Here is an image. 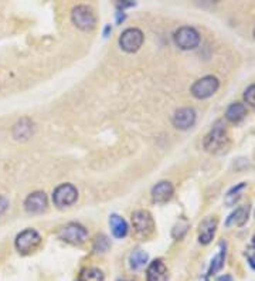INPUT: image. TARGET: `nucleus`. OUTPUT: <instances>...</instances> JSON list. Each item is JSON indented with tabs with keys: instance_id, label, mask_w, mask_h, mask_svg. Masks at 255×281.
I'll return each instance as SVG.
<instances>
[{
	"instance_id": "1",
	"label": "nucleus",
	"mask_w": 255,
	"mask_h": 281,
	"mask_svg": "<svg viewBox=\"0 0 255 281\" xmlns=\"http://www.w3.org/2000/svg\"><path fill=\"white\" fill-rule=\"evenodd\" d=\"M228 144H230V139H228L227 128L221 119L213 125L211 131L207 133L203 142L204 149L210 154H220L228 148Z\"/></svg>"
},
{
	"instance_id": "2",
	"label": "nucleus",
	"mask_w": 255,
	"mask_h": 281,
	"mask_svg": "<svg viewBox=\"0 0 255 281\" xmlns=\"http://www.w3.org/2000/svg\"><path fill=\"white\" fill-rule=\"evenodd\" d=\"M71 19H73V23L84 32L92 30L97 25V17H95L94 10L85 5H80V6L73 9Z\"/></svg>"
},
{
	"instance_id": "3",
	"label": "nucleus",
	"mask_w": 255,
	"mask_h": 281,
	"mask_svg": "<svg viewBox=\"0 0 255 281\" xmlns=\"http://www.w3.org/2000/svg\"><path fill=\"white\" fill-rule=\"evenodd\" d=\"M40 243H42V237L34 229L23 230L17 236L16 241H15L17 251L22 253V254H29V253L34 251L36 248L40 246Z\"/></svg>"
},
{
	"instance_id": "4",
	"label": "nucleus",
	"mask_w": 255,
	"mask_h": 281,
	"mask_svg": "<svg viewBox=\"0 0 255 281\" xmlns=\"http://www.w3.org/2000/svg\"><path fill=\"white\" fill-rule=\"evenodd\" d=\"M218 85H220V83L214 75H207V77H203L193 84L191 94H193L194 98L206 99L217 92Z\"/></svg>"
},
{
	"instance_id": "5",
	"label": "nucleus",
	"mask_w": 255,
	"mask_h": 281,
	"mask_svg": "<svg viewBox=\"0 0 255 281\" xmlns=\"http://www.w3.org/2000/svg\"><path fill=\"white\" fill-rule=\"evenodd\" d=\"M174 43L181 50H194L200 44V36L193 27H180L174 33Z\"/></svg>"
},
{
	"instance_id": "6",
	"label": "nucleus",
	"mask_w": 255,
	"mask_h": 281,
	"mask_svg": "<svg viewBox=\"0 0 255 281\" xmlns=\"http://www.w3.org/2000/svg\"><path fill=\"white\" fill-rule=\"evenodd\" d=\"M143 33L139 29H126L119 37V46L126 53H135L143 44Z\"/></svg>"
},
{
	"instance_id": "7",
	"label": "nucleus",
	"mask_w": 255,
	"mask_h": 281,
	"mask_svg": "<svg viewBox=\"0 0 255 281\" xmlns=\"http://www.w3.org/2000/svg\"><path fill=\"white\" fill-rule=\"evenodd\" d=\"M78 198V192L73 185L70 183H63L56 188L53 193V200L58 207H67L71 206Z\"/></svg>"
},
{
	"instance_id": "8",
	"label": "nucleus",
	"mask_w": 255,
	"mask_h": 281,
	"mask_svg": "<svg viewBox=\"0 0 255 281\" xmlns=\"http://www.w3.org/2000/svg\"><path fill=\"white\" fill-rule=\"evenodd\" d=\"M58 237L71 244H81L87 239V230L81 224L70 223L58 232Z\"/></svg>"
},
{
	"instance_id": "9",
	"label": "nucleus",
	"mask_w": 255,
	"mask_h": 281,
	"mask_svg": "<svg viewBox=\"0 0 255 281\" xmlns=\"http://www.w3.org/2000/svg\"><path fill=\"white\" fill-rule=\"evenodd\" d=\"M132 224L135 230L142 234V236H149L153 233L155 229V222L153 217L148 210H138L132 215Z\"/></svg>"
},
{
	"instance_id": "10",
	"label": "nucleus",
	"mask_w": 255,
	"mask_h": 281,
	"mask_svg": "<svg viewBox=\"0 0 255 281\" xmlns=\"http://www.w3.org/2000/svg\"><path fill=\"white\" fill-rule=\"evenodd\" d=\"M172 122L177 129H189L196 122V111L193 108H180L174 112Z\"/></svg>"
},
{
	"instance_id": "11",
	"label": "nucleus",
	"mask_w": 255,
	"mask_h": 281,
	"mask_svg": "<svg viewBox=\"0 0 255 281\" xmlns=\"http://www.w3.org/2000/svg\"><path fill=\"white\" fill-rule=\"evenodd\" d=\"M34 122L30 118H22L19 119L15 126H13V138L17 140H27L29 138H32L34 133Z\"/></svg>"
},
{
	"instance_id": "12",
	"label": "nucleus",
	"mask_w": 255,
	"mask_h": 281,
	"mask_svg": "<svg viewBox=\"0 0 255 281\" xmlns=\"http://www.w3.org/2000/svg\"><path fill=\"white\" fill-rule=\"evenodd\" d=\"M47 207V196L44 192H34L25 200V209L29 213H42Z\"/></svg>"
},
{
	"instance_id": "13",
	"label": "nucleus",
	"mask_w": 255,
	"mask_h": 281,
	"mask_svg": "<svg viewBox=\"0 0 255 281\" xmlns=\"http://www.w3.org/2000/svg\"><path fill=\"white\" fill-rule=\"evenodd\" d=\"M217 230V219L215 217H206L201 224H200V230H198V240L201 244H208L213 240L214 234Z\"/></svg>"
},
{
	"instance_id": "14",
	"label": "nucleus",
	"mask_w": 255,
	"mask_h": 281,
	"mask_svg": "<svg viewBox=\"0 0 255 281\" xmlns=\"http://www.w3.org/2000/svg\"><path fill=\"white\" fill-rule=\"evenodd\" d=\"M167 278V267L162 260L152 261L146 271V281H166Z\"/></svg>"
},
{
	"instance_id": "15",
	"label": "nucleus",
	"mask_w": 255,
	"mask_h": 281,
	"mask_svg": "<svg viewBox=\"0 0 255 281\" xmlns=\"http://www.w3.org/2000/svg\"><path fill=\"white\" fill-rule=\"evenodd\" d=\"M173 196V186L170 182H159L152 189V198L156 203H166Z\"/></svg>"
},
{
	"instance_id": "16",
	"label": "nucleus",
	"mask_w": 255,
	"mask_h": 281,
	"mask_svg": "<svg viewBox=\"0 0 255 281\" xmlns=\"http://www.w3.org/2000/svg\"><path fill=\"white\" fill-rule=\"evenodd\" d=\"M248 215H249V206L244 205V206H239L238 209H235V212H232L230 215V217L227 219L225 226L230 227V226H244L247 223Z\"/></svg>"
},
{
	"instance_id": "17",
	"label": "nucleus",
	"mask_w": 255,
	"mask_h": 281,
	"mask_svg": "<svg viewBox=\"0 0 255 281\" xmlns=\"http://www.w3.org/2000/svg\"><path fill=\"white\" fill-rule=\"evenodd\" d=\"M109 226L112 234L115 236L116 239H124L125 236L128 234V224L125 222L121 216L118 215H111L109 217Z\"/></svg>"
},
{
	"instance_id": "18",
	"label": "nucleus",
	"mask_w": 255,
	"mask_h": 281,
	"mask_svg": "<svg viewBox=\"0 0 255 281\" xmlns=\"http://www.w3.org/2000/svg\"><path fill=\"white\" fill-rule=\"evenodd\" d=\"M245 115H247V108H245L244 104H241V102L231 104L230 107L227 108V111H225V118L230 122H234V124H237L241 119H244Z\"/></svg>"
},
{
	"instance_id": "19",
	"label": "nucleus",
	"mask_w": 255,
	"mask_h": 281,
	"mask_svg": "<svg viewBox=\"0 0 255 281\" xmlns=\"http://www.w3.org/2000/svg\"><path fill=\"white\" fill-rule=\"evenodd\" d=\"M245 186H247V183H239L237 186H234L232 189L228 190V193L225 195V198H224V203H225V206H235V203L238 202L239 198H241V192L245 189Z\"/></svg>"
},
{
	"instance_id": "20",
	"label": "nucleus",
	"mask_w": 255,
	"mask_h": 281,
	"mask_svg": "<svg viewBox=\"0 0 255 281\" xmlns=\"http://www.w3.org/2000/svg\"><path fill=\"white\" fill-rule=\"evenodd\" d=\"M225 261V244H220V251L214 256V258L211 260V264H210V270L208 274H215L218 273L224 265Z\"/></svg>"
},
{
	"instance_id": "21",
	"label": "nucleus",
	"mask_w": 255,
	"mask_h": 281,
	"mask_svg": "<svg viewBox=\"0 0 255 281\" xmlns=\"http://www.w3.org/2000/svg\"><path fill=\"white\" fill-rule=\"evenodd\" d=\"M78 281H104V274L97 267L84 268L80 273Z\"/></svg>"
},
{
	"instance_id": "22",
	"label": "nucleus",
	"mask_w": 255,
	"mask_h": 281,
	"mask_svg": "<svg viewBox=\"0 0 255 281\" xmlns=\"http://www.w3.org/2000/svg\"><path fill=\"white\" fill-rule=\"evenodd\" d=\"M148 254L142 250H136L133 251L129 257V264H131L132 270H139L143 265L148 263Z\"/></svg>"
},
{
	"instance_id": "23",
	"label": "nucleus",
	"mask_w": 255,
	"mask_h": 281,
	"mask_svg": "<svg viewBox=\"0 0 255 281\" xmlns=\"http://www.w3.org/2000/svg\"><path fill=\"white\" fill-rule=\"evenodd\" d=\"M94 248H95L97 251H99V253L107 251L108 248H109V240H108L107 236H104V234L98 236V237L95 239V243H94Z\"/></svg>"
},
{
	"instance_id": "24",
	"label": "nucleus",
	"mask_w": 255,
	"mask_h": 281,
	"mask_svg": "<svg viewBox=\"0 0 255 281\" xmlns=\"http://www.w3.org/2000/svg\"><path fill=\"white\" fill-rule=\"evenodd\" d=\"M187 227H189L187 222H179V223L174 226V229H173V237L174 239H181L184 236V233L187 232Z\"/></svg>"
},
{
	"instance_id": "25",
	"label": "nucleus",
	"mask_w": 255,
	"mask_h": 281,
	"mask_svg": "<svg viewBox=\"0 0 255 281\" xmlns=\"http://www.w3.org/2000/svg\"><path fill=\"white\" fill-rule=\"evenodd\" d=\"M244 101L247 102L248 105L255 108V84L254 85H249L245 92H244Z\"/></svg>"
},
{
	"instance_id": "26",
	"label": "nucleus",
	"mask_w": 255,
	"mask_h": 281,
	"mask_svg": "<svg viewBox=\"0 0 255 281\" xmlns=\"http://www.w3.org/2000/svg\"><path fill=\"white\" fill-rule=\"evenodd\" d=\"M9 209V200L5 196H0V216Z\"/></svg>"
},
{
	"instance_id": "27",
	"label": "nucleus",
	"mask_w": 255,
	"mask_h": 281,
	"mask_svg": "<svg viewBox=\"0 0 255 281\" xmlns=\"http://www.w3.org/2000/svg\"><path fill=\"white\" fill-rule=\"evenodd\" d=\"M248 261H249V265L252 267L255 270V257L254 256H249L248 257Z\"/></svg>"
},
{
	"instance_id": "28",
	"label": "nucleus",
	"mask_w": 255,
	"mask_h": 281,
	"mask_svg": "<svg viewBox=\"0 0 255 281\" xmlns=\"http://www.w3.org/2000/svg\"><path fill=\"white\" fill-rule=\"evenodd\" d=\"M218 281H232V278H231L230 275H222V277L218 278Z\"/></svg>"
},
{
	"instance_id": "29",
	"label": "nucleus",
	"mask_w": 255,
	"mask_h": 281,
	"mask_svg": "<svg viewBox=\"0 0 255 281\" xmlns=\"http://www.w3.org/2000/svg\"><path fill=\"white\" fill-rule=\"evenodd\" d=\"M201 281H208V278H207V277H204V278H201Z\"/></svg>"
},
{
	"instance_id": "30",
	"label": "nucleus",
	"mask_w": 255,
	"mask_h": 281,
	"mask_svg": "<svg viewBox=\"0 0 255 281\" xmlns=\"http://www.w3.org/2000/svg\"><path fill=\"white\" fill-rule=\"evenodd\" d=\"M252 244H254V247H255V236H254V239H252Z\"/></svg>"
},
{
	"instance_id": "31",
	"label": "nucleus",
	"mask_w": 255,
	"mask_h": 281,
	"mask_svg": "<svg viewBox=\"0 0 255 281\" xmlns=\"http://www.w3.org/2000/svg\"><path fill=\"white\" fill-rule=\"evenodd\" d=\"M254 36H255V32H254Z\"/></svg>"
}]
</instances>
